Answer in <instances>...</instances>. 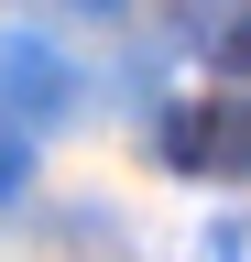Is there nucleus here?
<instances>
[{
	"mask_svg": "<svg viewBox=\"0 0 251 262\" xmlns=\"http://www.w3.org/2000/svg\"><path fill=\"white\" fill-rule=\"evenodd\" d=\"M164 153L186 164V175H230V164H251V98H218V110H175V120H164Z\"/></svg>",
	"mask_w": 251,
	"mask_h": 262,
	"instance_id": "nucleus-1",
	"label": "nucleus"
},
{
	"mask_svg": "<svg viewBox=\"0 0 251 262\" xmlns=\"http://www.w3.org/2000/svg\"><path fill=\"white\" fill-rule=\"evenodd\" d=\"M208 55H218V77L240 88V77H251V11H240V22H218V44H208Z\"/></svg>",
	"mask_w": 251,
	"mask_h": 262,
	"instance_id": "nucleus-2",
	"label": "nucleus"
}]
</instances>
